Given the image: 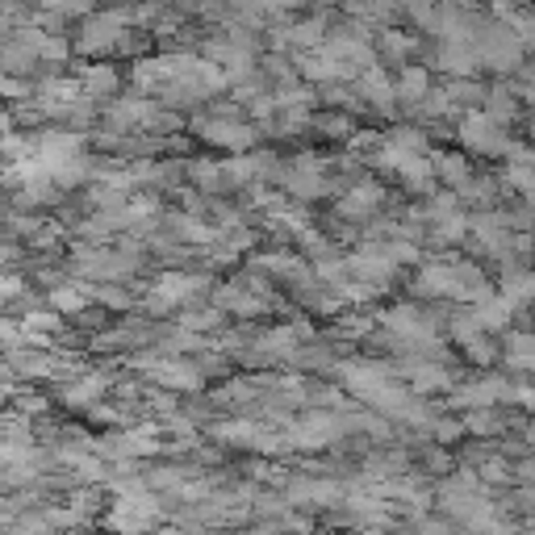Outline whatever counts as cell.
<instances>
[{"label": "cell", "mask_w": 535, "mask_h": 535, "mask_svg": "<svg viewBox=\"0 0 535 535\" xmlns=\"http://www.w3.org/2000/svg\"><path fill=\"white\" fill-rule=\"evenodd\" d=\"M205 289V276L197 272H164L159 281L151 284V293H147V306L155 314H164V310H176V306H188L193 297Z\"/></svg>", "instance_id": "1"}, {"label": "cell", "mask_w": 535, "mask_h": 535, "mask_svg": "<svg viewBox=\"0 0 535 535\" xmlns=\"http://www.w3.org/2000/svg\"><path fill=\"white\" fill-rule=\"evenodd\" d=\"M159 519V502L155 498H147V493H134L130 485H126V493H121V502L113 506L110 514V531L118 535H142L147 527Z\"/></svg>", "instance_id": "2"}, {"label": "cell", "mask_w": 535, "mask_h": 535, "mask_svg": "<svg viewBox=\"0 0 535 535\" xmlns=\"http://www.w3.org/2000/svg\"><path fill=\"white\" fill-rule=\"evenodd\" d=\"M460 139H464V147L477 155H506L511 151V139H506V130L498 126V121H490L481 110H469L464 118H460Z\"/></svg>", "instance_id": "3"}, {"label": "cell", "mask_w": 535, "mask_h": 535, "mask_svg": "<svg viewBox=\"0 0 535 535\" xmlns=\"http://www.w3.org/2000/svg\"><path fill=\"white\" fill-rule=\"evenodd\" d=\"M523 51L527 46L514 38L511 30H485L477 33V59L493 72H514V67L523 63Z\"/></svg>", "instance_id": "4"}, {"label": "cell", "mask_w": 535, "mask_h": 535, "mask_svg": "<svg viewBox=\"0 0 535 535\" xmlns=\"http://www.w3.org/2000/svg\"><path fill=\"white\" fill-rule=\"evenodd\" d=\"M197 134L209 147H222V151H234V155H243L255 142V126L234 121V118H205V121H197Z\"/></svg>", "instance_id": "5"}, {"label": "cell", "mask_w": 535, "mask_h": 535, "mask_svg": "<svg viewBox=\"0 0 535 535\" xmlns=\"http://www.w3.org/2000/svg\"><path fill=\"white\" fill-rule=\"evenodd\" d=\"M339 377H343V385H348L351 394L368 397V402H377V397L389 389V368H385V364H372V360L339 364Z\"/></svg>", "instance_id": "6"}, {"label": "cell", "mask_w": 535, "mask_h": 535, "mask_svg": "<svg viewBox=\"0 0 535 535\" xmlns=\"http://www.w3.org/2000/svg\"><path fill=\"white\" fill-rule=\"evenodd\" d=\"M130 22V13H105V17H92L84 30V38H80V51H105V46L121 43V25Z\"/></svg>", "instance_id": "7"}, {"label": "cell", "mask_w": 535, "mask_h": 535, "mask_svg": "<svg viewBox=\"0 0 535 535\" xmlns=\"http://www.w3.org/2000/svg\"><path fill=\"white\" fill-rule=\"evenodd\" d=\"M452 284H456V260H431L415 276V289L423 297H452Z\"/></svg>", "instance_id": "8"}, {"label": "cell", "mask_w": 535, "mask_h": 535, "mask_svg": "<svg viewBox=\"0 0 535 535\" xmlns=\"http://www.w3.org/2000/svg\"><path fill=\"white\" fill-rule=\"evenodd\" d=\"M456 397H460V406H469V410H493L498 402L511 397V385H506L502 377H481V381L464 385Z\"/></svg>", "instance_id": "9"}, {"label": "cell", "mask_w": 535, "mask_h": 535, "mask_svg": "<svg viewBox=\"0 0 535 535\" xmlns=\"http://www.w3.org/2000/svg\"><path fill=\"white\" fill-rule=\"evenodd\" d=\"M339 431H343V423L335 415H310L293 426V444L297 448H322V444L339 439Z\"/></svg>", "instance_id": "10"}, {"label": "cell", "mask_w": 535, "mask_h": 535, "mask_svg": "<svg viewBox=\"0 0 535 535\" xmlns=\"http://www.w3.org/2000/svg\"><path fill=\"white\" fill-rule=\"evenodd\" d=\"M385 201V193H381V185H368V180H360L356 188H348L343 193V201H339V218H368V214H377V205Z\"/></svg>", "instance_id": "11"}, {"label": "cell", "mask_w": 535, "mask_h": 535, "mask_svg": "<svg viewBox=\"0 0 535 535\" xmlns=\"http://www.w3.org/2000/svg\"><path fill=\"white\" fill-rule=\"evenodd\" d=\"M218 310H226V314H243V318H255L268 310V297L255 293V289H247V284H226V289H218Z\"/></svg>", "instance_id": "12"}, {"label": "cell", "mask_w": 535, "mask_h": 535, "mask_svg": "<svg viewBox=\"0 0 535 535\" xmlns=\"http://www.w3.org/2000/svg\"><path fill=\"white\" fill-rule=\"evenodd\" d=\"M218 439L234 444V448H281V439H272V431H263L260 423H222L218 426Z\"/></svg>", "instance_id": "13"}, {"label": "cell", "mask_w": 535, "mask_h": 535, "mask_svg": "<svg viewBox=\"0 0 535 535\" xmlns=\"http://www.w3.org/2000/svg\"><path fill=\"white\" fill-rule=\"evenodd\" d=\"M473 318H477V327L481 330H490V335H502L506 327H511V318H514V306L506 301L502 293H490L485 301H477V306L469 310Z\"/></svg>", "instance_id": "14"}, {"label": "cell", "mask_w": 535, "mask_h": 535, "mask_svg": "<svg viewBox=\"0 0 535 535\" xmlns=\"http://www.w3.org/2000/svg\"><path fill=\"white\" fill-rule=\"evenodd\" d=\"M147 372H151L159 385H167V389H201V368H193V364H185V360L147 364Z\"/></svg>", "instance_id": "15"}, {"label": "cell", "mask_w": 535, "mask_h": 535, "mask_svg": "<svg viewBox=\"0 0 535 535\" xmlns=\"http://www.w3.org/2000/svg\"><path fill=\"white\" fill-rule=\"evenodd\" d=\"M410 385H415L418 394H435V389H452V372L444 364H431V360H406L402 364Z\"/></svg>", "instance_id": "16"}, {"label": "cell", "mask_w": 535, "mask_h": 535, "mask_svg": "<svg viewBox=\"0 0 535 535\" xmlns=\"http://www.w3.org/2000/svg\"><path fill=\"white\" fill-rule=\"evenodd\" d=\"M394 92L397 100H406V105H423L426 97H431V72L418 63H406L402 76L394 80Z\"/></svg>", "instance_id": "17"}, {"label": "cell", "mask_w": 535, "mask_h": 535, "mask_svg": "<svg viewBox=\"0 0 535 535\" xmlns=\"http://www.w3.org/2000/svg\"><path fill=\"white\" fill-rule=\"evenodd\" d=\"M360 97L372 100L377 110H389L397 100L394 92V80H389V72L385 67H364V76H360Z\"/></svg>", "instance_id": "18"}, {"label": "cell", "mask_w": 535, "mask_h": 535, "mask_svg": "<svg viewBox=\"0 0 535 535\" xmlns=\"http://www.w3.org/2000/svg\"><path fill=\"white\" fill-rule=\"evenodd\" d=\"M502 360L519 372H535V335L531 330H511V335H506Z\"/></svg>", "instance_id": "19"}, {"label": "cell", "mask_w": 535, "mask_h": 535, "mask_svg": "<svg viewBox=\"0 0 535 535\" xmlns=\"http://www.w3.org/2000/svg\"><path fill=\"white\" fill-rule=\"evenodd\" d=\"M80 92L88 100H100V97H113L118 92V72L110 63H92L80 72Z\"/></svg>", "instance_id": "20"}, {"label": "cell", "mask_w": 535, "mask_h": 535, "mask_svg": "<svg viewBox=\"0 0 535 535\" xmlns=\"http://www.w3.org/2000/svg\"><path fill=\"white\" fill-rule=\"evenodd\" d=\"M439 67H444L448 76H473V72L481 67L477 46H464V43H444V46H439Z\"/></svg>", "instance_id": "21"}, {"label": "cell", "mask_w": 535, "mask_h": 535, "mask_svg": "<svg viewBox=\"0 0 535 535\" xmlns=\"http://www.w3.org/2000/svg\"><path fill=\"white\" fill-rule=\"evenodd\" d=\"M110 121L113 126H147V121H159V113H155L151 100H142V97H130V100H118L110 110Z\"/></svg>", "instance_id": "22"}, {"label": "cell", "mask_w": 535, "mask_h": 535, "mask_svg": "<svg viewBox=\"0 0 535 535\" xmlns=\"http://www.w3.org/2000/svg\"><path fill=\"white\" fill-rule=\"evenodd\" d=\"M481 113H485L490 121H498V126L506 130V126L514 121V113H519V105H514V92H511V88H502V84L490 88V92H485V110H481Z\"/></svg>", "instance_id": "23"}, {"label": "cell", "mask_w": 535, "mask_h": 535, "mask_svg": "<svg viewBox=\"0 0 535 535\" xmlns=\"http://www.w3.org/2000/svg\"><path fill=\"white\" fill-rule=\"evenodd\" d=\"M431 164H439L435 176H444L456 193H464V188L473 185V172H469V159H464V155H431Z\"/></svg>", "instance_id": "24"}, {"label": "cell", "mask_w": 535, "mask_h": 535, "mask_svg": "<svg viewBox=\"0 0 535 535\" xmlns=\"http://www.w3.org/2000/svg\"><path fill=\"white\" fill-rule=\"evenodd\" d=\"M498 293L511 301V306H527V301H535V272H519V268H511V272L502 276V289Z\"/></svg>", "instance_id": "25"}, {"label": "cell", "mask_w": 535, "mask_h": 535, "mask_svg": "<svg viewBox=\"0 0 535 535\" xmlns=\"http://www.w3.org/2000/svg\"><path fill=\"white\" fill-rule=\"evenodd\" d=\"M297 339H301V327H272L255 339V348H260L263 356H289V351L297 348Z\"/></svg>", "instance_id": "26"}, {"label": "cell", "mask_w": 535, "mask_h": 535, "mask_svg": "<svg viewBox=\"0 0 535 535\" xmlns=\"http://www.w3.org/2000/svg\"><path fill=\"white\" fill-rule=\"evenodd\" d=\"M105 385H110V377H105V372H88L84 381H76L72 389H63V402H67V406H88V402H100V394H105Z\"/></svg>", "instance_id": "27"}, {"label": "cell", "mask_w": 535, "mask_h": 535, "mask_svg": "<svg viewBox=\"0 0 535 535\" xmlns=\"http://www.w3.org/2000/svg\"><path fill=\"white\" fill-rule=\"evenodd\" d=\"M255 268H263V272H276V276H289V281H301L306 276V260H297V255L289 252H268L255 260Z\"/></svg>", "instance_id": "28"}, {"label": "cell", "mask_w": 535, "mask_h": 535, "mask_svg": "<svg viewBox=\"0 0 535 535\" xmlns=\"http://www.w3.org/2000/svg\"><path fill=\"white\" fill-rule=\"evenodd\" d=\"M464 426V435H493V431H502V415H493V410H469V415L460 418Z\"/></svg>", "instance_id": "29"}, {"label": "cell", "mask_w": 535, "mask_h": 535, "mask_svg": "<svg viewBox=\"0 0 535 535\" xmlns=\"http://www.w3.org/2000/svg\"><path fill=\"white\" fill-rule=\"evenodd\" d=\"M435 243H460L464 234H469V214H460V209H452L448 218H439L435 222Z\"/></svg>", "instance_id": "30"}, {"label": "cell", "mask_w": 535, "mask_h": 535, "mask_svg": "<svg viewBox=\"0 0 535 535\" xmlns=\"http://www.w3.org/2000/svg\"><path fill=\"white\" fill-rule=\"evenodd\" d=\"M51 306H55V314H80V310L88 306V297L76 284H59L55 293H51Z\"/></svg>", "instance_id": "31"}, {"label": "cell", "mask_w": 535, "mask_h": 535, "mask_svg": "<svg viewBox=\"0 0 535 535\" xmlns=\"http://www.w3.org/2000/svg\"><path fill=\"white\" fill-rule=\"evenodd\" d=\"M188 180L197 188H222V164H214V159H193V164H188Z\"/></svg>", "instance_id": "32"}, {"label": "cell", "mask_w": 535, "mask_h": 535, "mask_svg": "<svg viewBox=\"0 0 535 535\" xmlns=\"http://www.w3.org/2000/svg\"><path fill=\"white\" fill-rule=\"evenodd\" d=\"M59 327V314H46V310H38V314H30L22 322V330H25V339L30 343H46V335Z\"/></svg>", "instance_id": "33"}, {"label": "cell", "mask_w": 535, "mask_h": 535, "mask_svg": "<svg viewBox=\"0 0 535 535\" xmlns=\"http://www.w3.org/2000/svg\"><path fill=\"white\" fill-rule=\"evenodd\" d=\"M293 43L297 46H322L327 38H322V17H310V22H301V25H293Z\"/></svg>", "instance_id": "34"}, {"label": "cell", "mask_w": 535, "mask_h": 535, "mask_svg": "<svg viewBox=\"0 0 535 535\" xmlns=\"http://www.w3.org/2000/svg\"><path fill=\"white\" fill-rule=\"evenodd\" d=\"M381 46H385V55L389 59H406L410 51H415V38H406V33H397V30H385Z\"/></svg>", "instance_id": "35"}, {"label": "cell", "mask_w": 535, "mask_h": 535, "mask_svg": "<svg viewBox=\"0 0 535 535\" xmlns=\"http://www.w3.org/2000/svg\"><path fill=\"white\" fill-rule=\"evenodd\" d=\"M222 310H193V314H185V330H209L218 327Z\"/></svg>", "instance_id": "36"}, {"label": "cell", "mask_w": 535, "mask_h": 535, "mask_svg": "<svg viewBox=\"0 0 535 535\" xmlns=\"http://www.w3.org/2000/svg\"><path fill=\"white\" fill-rule=\"evenodd\" d=\"M464 356H469V360H477V364H490V360H493V356H498V348H493L490 339L481 335V339H477V343H469V348H464Z\"/></svg>", "instance_id": "37"}, {"label": "cell", "mask_w": 535, "mask_h": 535, "mask_svg": "<svg viewBox=\"0 0 535 535\" xmlns=\"http://www.w3.org/2000/svg\"><path fill=\"white\" fill-rule=\"evenodd\" d=\"M431 431H435V439H439V444H456V439L464 435V426H460V423H452V418H439V423H431Z\"/></svg>", "instance_id": "38"}, {"label": "cell", "mask_w": 535, "mask_h": 535, "mask_svg": "<svg viewBox=\"0 0 535 535\" xmlns=\"http://www.w3.org/2000/svg\"><path fill=\"white\" fill-rule=\"evenodd\" d=\"M38 55L43 59H67V43L59 38V33H46L43 46H38Z\"/></svg>", "instance_id": "39"}, {"label": "cell", "mask_w": 535, "mask_h": 535, "mask_svg": "<svg viewBox=\"0 0 535 535\" xmlns=\"http://www.w3.org/2000/svg\"><path fill=\"white\" fill-rule=\"evenodd\" d=\"M318 126L327 134H335V139H343V134H351V121L343 118V113H327V118H318Z\"/></svg>", "instance_id": "40"}, {"label": "cell", "mask_w": 535, "mask_h": 535, "mask_svg": "<svg viewBox=\"0 0 535 535\" xmlns=\"http://www.w3.org/2000/svg\"><path fill=\"white\" fill-rule=\"evenodd\" d=\"M481 477L485 481H511V464H506V460H485Z\"/></svg>", "instance_id": "41"}, {"label": "cell", "mask_w": 535, "mask_h": 535, "mask_svg": "<svg viewBox=\"0 0 535 535\" xmlns=\"http://www.w3.org/2000/svg\"><path fill=\"white\" fill-rule=\"evenodd\" d=\"M511 397L527 410H535V385H511Z\"/></svg>", "instance_id": "42"}, {"label": "cell", "mask_w": 535, "mask_h": 535, "mask_svg": "<svg viewBox=\"0 0 535 535\" xmlns=\"http://www.w3.org/2000/svg\"><path fill=\"white\" fill-rule=\"evenodd\" d=\"M22 293V276H0V297Z\"/></svg>", "instance_id": "43"}, {"label": "cell", "mask_w": 535, "mask_h": 535, "mask_svg": "<svg viewBox=\"0 0 535 535\" xmlns=\"http://www.w3.org/2000/svg\"><path fill=\"white\" fill-rule=\"evenodd\" d=\"M423 531H426V535H460V531H452V527H444V523H426Z\"/></svg>", "instance_id": "44"}, {"label": "cell", "mask_w": 535, "mask_h": 535, "mask_svg": "<svg viewBox=\"0 0 535 535\" xmlns=\"http://www.w3.org/2000/svg\"><path fill=\"white\" fill-rule=\"evenodd\" d=\"M531 214H535V197H531Z\"/></svg>", "instance_id": "45"}]
</instances>
